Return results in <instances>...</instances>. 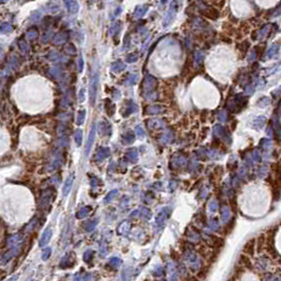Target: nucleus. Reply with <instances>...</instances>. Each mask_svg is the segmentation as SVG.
Here are the masks:
<instances>
[{
    "label": "nucleus",
    "mask_w": 281,
    "mask_h": 281,
    "mask_svg": "<svg viewBox=\"0 0 281 281\" xmlns=\"http://www.w3.org/2000/svg\"><path fill=\"white\" fill-rule=\"evenodd\" d=\"M227 281H237V279H236V278L233 276V277H230V278H229V279L227 280Z\"/></svg>",
    "instance_id": "obj_7"
},
{
    "label": "nucleus",
    "mask_w": 281,
    "mask_h": 281,
    "mask_svg": "<svg viewBox=\"0 0 281 281\" xmlns=\"http://www.w3.org/2000/svg\"><path fill=\"white\" fill-rule=\"evenodd\" d=\"M208 272H209V266H208V264H206L205 266H203L202 269L199 271V273L197 274V277H198L199 279H201V280L205 279V278H206V276H207V274H208Z\"/></svg>",
    "instance_id": "obj_5"
},
{
    "label": "nucleus",
    "mask_w": 281,
    "mask_h": 281,
    "mask_svg": "<svg viewBox=\"0 0 281 281\" xmlns=\"http://www.w3.org/2000/svg\"><path fill=\"white\" fill-rule=\"evenodd\" d=\"M230 207L233 211L236 212V211H237V202H236V200H230Z\"/></svg>",
    "instance_id": "obj_6"
},
{
    "label": "nucleus",
    "mask_w": 281,
    "mask_h": 281,
    "mask_svg": "<svg viewBox=\"0 0 281 281\" xmlns=\"http://www.w3.org/2000/svg\"><path fill=\"white\" fill-rule=\"evenodd\" d=\"M239 265L243 266L245 270H253V263H252V260H250V257L245 254L240 255Z\"/></svg>",
    "instance_id": "obj_2"
},
{
    "label": "nucleus",
    "mask_w": 281,
    "mask_h": 281,
    "mask_svg": "<svg viewBox=\"0 0 281 281\" xmlns=\"http://www.w3.org/2000/svg\"><path fill=\"white\" fill-rule=\"evenodd\" d=\"M255 252H256V239L253 238V239L248 240L245 243V245L243 247V254L247 255L250 257H253L255 255Z\"/></svg>",
    "instance_id": "obj_1"
},
{
    "label": "nucleus",
    "mask_w": 281,
    "mask_h": 281,
    "mask_svg": "<svg viewBox=\"0 0 281 281\" xmlns=\"http://www.w3.org/2000/svg\"><path fill=\"white\" fill-rule=\"evenodd\" d=\"M203 15H205L206 17H208V18H211V19H217L219 17V13L217 10H214V8H207L206 11H204V12H202Z\"/></svg>",
    "instance_id": "obj_4"
},
{
    "label": "nucleus",
    "mask_w": 281,
    "mask_h": 281,
    "mask_svg": "<svg viewBox=\"0 0 281 281\" xmlns=\"http://www.w3.org/2000/svg\"><path fill=\"white\" fill-rule=\"evenodd\" d=\"M265 241H266V236L264 234H261V235L258 236V238H256V252L258 254H260L264 250Z\"/></svg>",
    "instance_id": "obj_3"
}]
</instances>
